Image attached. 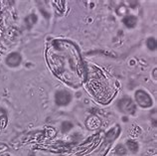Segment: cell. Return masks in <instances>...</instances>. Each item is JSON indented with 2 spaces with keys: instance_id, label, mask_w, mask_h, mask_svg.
Masks as SVG:
<instances>
[{
  "instance_id": "8",
  "label": "cell",
  "mask_w": 157,
  "mask_h": 156,
  "mask_svg": "<svg viewBox=\"0 0 157 156\" xmlns=\"http://www.w3.org/2000/svg\"><path fill=\"white\" fill-rule=\"evenodd\" d=\"M36 20H37V17H36L35 15H30L28 18H26L25 22H26V24L28 25V27H31L32 25L36 22Z\"/></svg>"
},
{
  "instance_id": "7",
  "label": "cell",
  "mask_w": 157,
  "mask_h": 156,
  "mask_svg": "<svg viewBox=\"0 0 157 156\" xmlns=\"http://www.w3.org/2000/svg\"><path fill=\"white\" fill-rule=\"evenodd\" d=\"M147 47L149 50H155L156 49V41L154 38H149L147 40Z\"/></svg>"
},
{
  "instance_id": "4",
  "label": "cell",
  "mask_w": 157,
  "mask_h": 156,
  "mask_svg": "<svg viewBox=\"0 0 157 156\" xmlns=\"http://www.w3.org/2000/svg\"><path fill=\"white\" fill-rule=\"evenodd\" d=\"M21 63V56L18 53H12L9 56L6 58V64H7L9 67L15 68L17 66H19Z\"/></svg>"
},
{
  "instance_id": "2",
  "label": "cell",
  "mask_w": 157,
  "mask_h": 156,
  "mask_svg": "<svg viewBox=\"0 0 157 156\" xmlns=\"http://www.w3.org/2000/svg\"><path fill=\"white\" fill-rule=\"evenodd\" d=\"M135 100H136L137 104L141 106V108H150L152 106L153 104V102H152V99L150 98V95H148L146 91H137L135 93Z\"/></svg>"
},
{
  "instance_id": "10",
  "label": "cell",
  "mask_w": 157,
  "mask_h": 156,
  "mask_svg": "<svg viewBox=\"0 0 157 156\" xmlns=\"http://www.w3.org/2000/svg\"><path fill=\"white\" fill-rule=\"evenodd\" d=\"M73 127V124H72L71 122H64L63 124H62V130L63 131H65V132H67V131H69L71 128Z\"/></svg>"
},
{
  "instance_id": "3",
  "label": "cell",
  "mask_w": 157,
  "mask_h": 156,
  "mask_svg": "<svg viewBox=\"0 0 157 156\" xmlns=\"http://www.w3.org/2000/svg\"><path fill=\"white\" fill-rule=\"evenodd\" d=\"M56 104L58 106H67L72 100V97L67 91H59L56 93L55 95Z\"/></svg>"
},
{
  "instance_id": "9",
  "label": "cell",
  "mask_w": 157,
  "mask_h": 156,
  "mask_svg": "<svg viewBox=\"0 0 157 156\" xmlns=\"http://www.w3.org/2000/svg\"><path fill=\"white\" fill-rule=\"evenodd\" d=\"M116 153H117L118 155H124L126 153L125 147H124L123 145H118V146L116 147Z\"/></svg>"
},
{
  "instance_id": "5",
  "label": "cell",
  "mask_w": 157,
  "mask_h": 156,
  "mask_svg": "<svg viewBox=\"0 0 157 156\" xmlns=\"http://www.w3.org/2000/svg\"><path fill=\"white\" fill-rule=\"evenodd\" d=\"M123 23L126 27H128V28H133V27L136 25L137 20L134 16H131L130 15V16H126L125 18L123 19Z\"/></svg>"
},
{
  "instance_id": "1",
  "label": "cell",
  "mask_w": 157,
  "mask_h": 156,
  "mask_svg": "<svg viewBox=\"0 0 157 156\" xmlns=\"http://www.w3.org/2000/svg\"><path fill=\"white\" fill-rule=\"evenodd\" d=\"M117 108L120 112L128 114H134L135 110H136V106H135L134 102L129 98H124V99L120 100L117 102Z\"/></svg>"
},
{
  "instance_id": "6",
  "label": "cell",
  "mask_w": 157,
  "mask_h": 156,
  "mask_svg": "<svg viewBox=\"0 0 157 156\" xmlns=\"http://www.w3.org/2000/svg\"><path fill=\"white\" fill-rule=\"evenodd\" d=\"M126 145L128 147V149L132 152H137L138 150V144H137L136 141H133V140H128L126 142Z\"/></svg>"
}]
</instances>
